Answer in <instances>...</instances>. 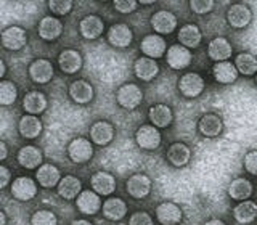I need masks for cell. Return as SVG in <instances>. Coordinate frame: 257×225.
Wrapping results in <instances>:
<instances>
[{"label": "cell", "mask_w": 257, "mask_h": 225, "mask_svg": "<svg viewBox=\"0 0 257 225\" xmlns=\"http://www.w3.org/2000/svg\"><path fill=\"white\" fill-rule=\"evenodd\" d=\"M29 76L37 84H47L53 77V66L47 60H36L29 66Z\"/></svg>", "instance_id": "13"}, {"label": "cell", "mask_w": 257, "mask_h": 225, "mask_svg": "<svg viewBox=\"0 0 257 225\" xmlns=\"http://www.w3.org/2000/svg\"><path fill=\"white\" fill-rule=\"evenodd\" d=\"M135 140L143 150H156L161 145V134L155 126H142L135 134Z\"/></svg>", "instance_id": "2"}, {"label": "cell", "mask_w": 257, "mask_h": 225, "mask_svg": "<svg viewBox=\"0 0 257 225\" xmlns=\"http://www.w3.org/2000/svg\"><path fill=\"white\" fill-rule=\"evenodd\" d=\"M63 24L60 20L53 18V16H45L39 24V36L44 40H55L61 36Z\"/></svg>", "instance_id": "18"}, {"label": "cell", "mask_w": 257, "mask_h": 225, "mask_svg": "<svg viewBox=\"0 0 257 225\" xmlns=\"http://www.w3.org/2000/svg\"><path fill=\"white\" fill-rule=\"evenodd\" d=\"M190 7L195 13L204 15V13H209L212 10L214 2L212 0H193V2H190Z\"/></svg>", "instance_id": "41"}, {"label": "cell", "mask_w": 257, "mask_h": 225, "mask_svg": "<svg viewBox=\"0 0 257 225\" xmlns=\"http://www.w3.org/2000/svg\"><path fill=\"white\" fill-rule=\"evenodd\" d=\"M150 4H153V2H150V0H143L142 2V5H150Z\"/></svg>", "instance_id": "51"}, {"label": "cell", "mask_w": 257, "mask_h": 225, "mask_svg": "<svg viewBox=\"0 0 257 225\" xmlns=\"http://www.w3.org/2000/svg\"><path fill=\"white\" fill-rule=\"evenodd\" d=\"M212 72H214L215 80H219L222 84H231V82H235L238 77V69L235 64H231L230 61L215 63Z\"/></svg>", "instance_id": "23"}, {"label": "cell", "mask_w": 257, "mask_h": 225, "mask_svg": "<svg viewBox=\"0 0 257 225\" xmlns=\"http://www.w3.org/2000/svg\"><path fill=\"white\" fill-rule=\"evenodd\" d=\"M23 106L29 115H40L47 108V98L40 92H29L23 100Z\"/></svg>", "instance_id": "31"}, {"label": "cell", "mask_w": 257, "mask_h": 225, "mask_svg": "<svg viewBox=\"0 0 257 225\" xmlns=\"http://www.w3.org/2000/svg\"><path fill=\"white\" fill-rule=\"evenodd\" d=\"M92 188L95 190V193H98V195L108 196L116 190V180H114V177L108 172H96L92 177Z\"/></svg>", "instance_id": "19"}, {"label": "cell", "mask_w": 257, "mask_h": 225, "mask_svg": "<svg viewBox=\"0 0 257 225\" xmlns=\"http://www.w3.org/2000/svg\"><path fill=\"white\" fill-rule=\"evenodd\" d=\"M114 135V129L106 121H98L90 129V137L96 145H106L112 140Z\"/></svg>", "instance_id": "25"}, {"label": "cell", "mask_w": 257, "mask_h": 225, "mask_svg": "<svg viewBox=\"0 0 257 225\" xmlns=\"http://www.w3.org/2000/svg\"><path fill=\"white\" fill-rule=\"evenodd\" d=\"M150 121L155 127H167L172 123V109L166 104H155L150 108Z\"/></svg>", "instance_id": "27"}, {"label": "cell", "mask_w": 257, "mask_h": 225, "mask_svg": "<svg viewBox=\"0 0 257 225\" xmlns=\"http://www.w3.org/2000/svg\"><path fill=\"white\" fill-rule=\"evenodd\" d=\"M7 223V217L5 212H0V225H5Z\"/></svg>", "instance_id": "50"}, {"label": "cell", "mask_w": 257, "mask_h": 225, "mask_svg": "<svg viewBox=\"0 0 257 225\" xmlns=\"http://www.w3.org/2000/svg\"><path fill=\"white\" fill-rule=\"evenodd\" d=\"M5 69H7V68H5V63H4V61H0V76H2V77L5 76Z\"/></svg>", "instance_id": "49"}, {"label": "cell", "mask_w": 257, "mask_h": 225, "mask_svg": "<svg viewBox=\"0 0 257 225\" xmlns=\"http://www.w3.org/2000/svg\"><path fill=\"white\" fill-rule=\"evenodd\" d=\"M252 193V185L249 180L246 179H236L230 183L228 187V195L233 199H238V201H244L251 196Z\"/></svg>", "instance_id": "36"}, {"label": "cell", "mask_w": 257, "mask_h": 225, "mask_svg": "<svg viewBox=\"0 0 257 225\" xmlns=\"http://www.w3.org/2000/svg\"><path fill=\"white\" fill-rule=\"evenodd\" d=\"M179 40L183 47L187 48H195L201 42V31L195 24H187L183 26L179 32Z\"/></svg>", "instance_id": "35"}, {"label": "cell", "mask_w": 257, "mask_h": 225, "mask_svg": "<svg viewBox=\"0 0 257 225\" xmlns=\"http://www.w3.org/2000/svg\"><path fill=\"white\" fill-rule=\"evenodd\" d=\"M20 134L24 139H36L42 132V123L36 116H23L20 119Z\"/></svg>", "instance_id": "29"}, {"label": "cell", "mask_w": 257, "mask_h": 225, "mask_svg": "<svg viewBox=\"0 0 257 225\" xmlns=\"http://www.w3.org/2000/svg\"><path fill=\"white\" fill-rule=\"evenodd\" d=\"M104 24L101 21V18L95 15H88L85 18L80 21V34H82L85 39H98L103 34Z\"/></svg>", "instance_id": "16"}, {"label": "cell", "mask_w": 257, "mask_h": 225, "mask_svg": "<svg viewBox=\"0 0 257 225\" xmlns=\"http://www.w3.org/2000/svg\"><path fill=\"white\" fill-rule=\"evenodd\" d=\"M69 95L76 103H88L93 98V88L87 80H76L69 87Z\"/></svg>", "instance_id": "24"}, {"label": "cell", "mask_w": 257, "mask_h": 225, "mask_svg": "<svg viewBox=\"0 0 257 225\" xmlns=\"http://www.w3.org/2000/svg\"><path fill=\"white\" fill-rule=\"evenodd\" d=\"M18 161L23 167L26 169H36L42 164V153L39 148L28 145V147H23L18 153Z\"/></svg>", "instance_id": "22"}, {"label": "cell", "mask_w": 257, "mask_h": 225, "mask_svg": "<svg viewBox=\"0 0 257 225\" xmlns=\"http://www.w3.org/2000/svg\"><path fill=\"white\" fill-rule=\"evenodd\" d=\"M7 158V145L5 142H0V159H5Z\"/></svg>", "instance_id": "46"}, {"label": "cell", "mask_w": 257, "mask_h": 225, "mask_svg": "<svg viewBox=\"0 0 257 225\" xmlns=\"http://www.w3.org/2000/svg\"><path fill=\"white\" fill-rule=\"evenodd\" d=\"M103 214L109 220H120L127 214V206L120 198H109L103 204Z\"/></svg>", "instance_id": "26"}, {"label": "cell", "mask_w": 257, "mask_h": 225, "mask_svg": "<svg viewBox=\"0 0 257 225\" xmlns=\"http://www.w3.org/2000/svg\"><path fill=\"white\" fill-rule=\"evenodd\" d=\"M135 74L139 79L142 80H151L158 76L159 72V66L158 63L153 60V58H148V56H142L135 61Z\"/></svg>", "instance_id": "20"}, {"label": "cell", "mask_w": 257, "mask_h": 225, "mask_svg": "<svg viewBox=\"0 0 257 225\" xmlns=\"http://www.w3.org/2000/svg\"><path fill=\"white\" fill-rule=\"evenodd\" d=\"M236 69L238 72L244 76H252L254 72H257V60L255 56L251 53H239L236 56Z\"/></svg>", "instance_id": "37"}, {"label": "cell", "mask_w": 257, "mask_h": 225, "mask_svg": "<svg viewBox=\"0 0 257 225\" xmlns=\"http://www.w3.org/2000/svg\"><path fill=\"white\" fill-rule=\"evenodd\" d=\"M16 95H18V90H16L13 82H10V80L0 82V103H2L4 106L13 104L16 100Z\"/></svg>", "instance_id": "38"}, {"label": "cell", "mask_w": 257, "mask_h": 225, "mask_svg": "<svg viewBox=\"0 0 257 225\" xmlns=\"http://www.w3.org/2000/svg\"><path fill=\"white\" fill-rule=\"evenodd\" d=\"M179 88L180 92L188 96V98H195V96L201 95L204 90V80L199 74H195V72H188V74L182 76L180 82H179Z\"/></svg>", "instance_id": "4"}, {"label": "cell", "mask_w": 257, "mask_h": 225, "mask_svg": "<svg viewBox=\"0 0 257 225\" xmlns=\"http://www.w3.org/2000/svg\"><path fill=\"white\" fill-rule=\"evenodd\" d=\"M255 82H257V79H255Z\"/></svg>", "instance_id": "52"}, {"label": "cell", "mask_w": 257, "mask_h": 225, "mask_svg": "<svg viewBox=\"0 0 257 225\" xmlns=\"http://www.w3.org/2000/svg\"><path fill=\"white\" fill-rule=\"evenodd\" d=\"M125 187L132 198H145L151 191V180L145 174H135L127 180Z\"/></svg>", "instance_id": "8"}, {"label": "cell", "mask_w": 257, "mask_h": 225, "mask_svg": "<svg viewBox=\"0 0 257 225\" xmlns=\"http://www.w3.org/2000/svg\"><path fill=\"white\" fill-rule=\"evenodd\" d=\"M68 155L72 163H87L88 159L93 156V148L88 140L85 139H76L69 143L68 147Z\"/></svg>", "instance_id": "3"}, {"label": "cell", "mask_w": 257, "mask_h": 225, "mask_svg": "<svg viewBox=\"0 0 257 225\" xmlns=\"http://www.w3.org/2000/svg\"><path fill=\"white\" fill-rule=\"evenodd\" d=\"M48 7L55 15H68L72 8V2L69 0H52V2H48Z\"/></svg>", "instance_id": "40"}, {"label": "cell", "mask_w": 257, "mask_h": 225, "mask_svg": "<svg viewBox=\"0 0 257 225\" xmlns=\"http://www.w3.org/2000/svg\"><path fill=\"white\" fill-rule=\"evenodd\" d=\"M117 103L125 109H135L143 100V92L139 85L135 84H125L117 90Z\"/></svg>", "instance_id": "1"}, {"label": "cell", "mask_w": 257, "mask_h": 225, "mask_svg": "<svg viewBox=\"0 0 257 225\" xmlns=\"http://www.w3.org/2000/svg\"><path fill=\"white\" fill-rule=\"evenodd\" d=\"M166 42L164 39L158 36V34H151L147 36L140 44V50L148 56V58H161L166 53Z\"/></svg>", "instance_id": "9"}, {"label": "cell", "mask_w": 257, "mask_h": 225, "mask_svg": "<svg viewBox=\"0 0 257 225\" xmlns=\"http://www.w3.org/2000/svg\"><path fill=\"white\" fill-rule=\"evenodd\" d=\"M80 188H82V185H80L79 179L72 175H66L58 183V195L64 199H74L80 193Z\"/></svg>", "instance_id": "30"}, {"label": "cell", "mask_w": 257, "mask_h": 225, "mask_svg": "<svg viewBox=\"0 0 257 225\" xmlns=\"http://www.w3.org/2000/svg\"><path fill=\"white\" fill-rule=\"evenodd\" d=\"M222 127H223L222 119L215 115H206L199 121V131L206 137H217L222 132Z\"/></svg>", "instance_id": "33"}, {"label": "cell", "mask_w": 257, "mask_h": 225, "mask_svg": "<svg viewBox=\"0 0 257 225\" xmlns=\"http://www.w3.org/2000/svg\"><path fill=\"white\" fill-rule=\"evenodd\" d=\"M151 26L159 34H169L177 28V18L171 12H158L156 15H153Z\"/></svg>", "instance_id": "17"}, {"label": "cell", "mask_w": 257, "mask_h": 225, "mask_svg": "<svg viewBox=\"0 0 257 225\" xmlns=\"http://www.w3.org/2000/svg\"><path fill=\"white\" fill-rule=\"evenodd\" d=\"M204 225H225L222 220H219V219H212V220H209V222H206Z\"/></svg>", "instance_id": "47"}, {"label": "cell", "mask_w": 257, "mask_h": 225, "mask_svg": "<svg viewBox=\"0 0 257 225\" xmlns=\"http://www.w3.org/2000/svg\"><path fill=\"white\" fill-rule=\"evenodd\" d=\"M156 219L161 225H177L182 220V209L174 203H163L156 209Z\"/></svg>", "instance_id": "10"}, {"label": "cell", "mask_w": 257, "mask_h": 225, "mask_svg": "<svg viewBox=\"0 0 257 225\" xmlns=\"http://www.w3.org/2000/svg\"><path fill=\"white\" fill-rule=\"evenodd\" d=\"M76 204H77L79 211L82 212V214L92 215V214H96V212L100 211L101 201H100L98 193H95V191H82L77 196Z\"/></svg>", "instance_id": "12"}, {"label": "cell", "mask_w": 257, "mask_h": 225, "mask_svg": "<svg viewBox=\"0 0 257 225\" xmlns=\"http://www.w3.org/2000/svg\"><path fill=\"white\" fill-rule=\"evenodd\" d=\"M207 53L217 63H222L231 56V44L223 37H215L214 40H211V44H209Z\"/></svg>", "instance_id": "15"}, {"label": "cell", "mask_w": 257, "mask_h": 225, "mask_svg": "<svg viewBox=\"0 0 257 225\" xmlns=\"http://www.w3.org/2000/svg\"><path fill=\"white\" fill-rule=\"evenodd\" d=\"M167 159L175 167H182L190 161V148L183 143H174L167 150Z\"/></svg>", "instance_id": "32"}, {"label": "cell", "mask_w": 257, "mask_h": 225, "mask_svg": "<svg viewBox=\"0 0 257 225\" xmlns=\"http://www.w3.org/2000/svg\"><path fill=\"white\" fill-rule=\"evenodd\" d=\"M244 167L249 174L257 175V150L249 151L244 158Z\"/></svg>", "instance_id": "42"}, {"label": "cell", "mask_w": 257, "mask_h": 225, "mask_svg": "<svg viewBox=\"0 0 257 225\" xmlns=\"http://www.w3.org/2000/svg\"><path fill=\"white\" fill-rule=\"evenodd\" d=\"M37 185L29 177H18L12 185V195L20 201H29L36 196Z\"/></svg>", "instance_id": "7"}, {"label": "cell", "mask_w": 257, "mask_h": 225, "mask_svg": "<svg viewBox=\"0 0 257 225\" xmlns=\"http://www.w3.org/2000/svg\"><path fill=\"white\" fill-rule=\"evenodd\" d=\"M108 40L112 47H119V48L128 47L132 42V31L125 24H114V26H111L108 32Z\"/></svg>", "instance_id": "14"}, {"label": "cell", "mask_w": 257, "mask_h": 225, "mask_svg": "<svg viewBox=\"0 0 257 225\" xmlns=\"http://www.w3.org/2000/svg\"><path fill=\"white\" fill-rule=\"evenodd\" d=\"M71 225H92V223L87 222V220H74Z\"/></svg>", "instance_id": "48"}, {"label": "cell", "mask_w": 257, "mask_h": 225, "mask_svg": "<svg viewBox=\"0 0 257 225\" xmlns=\"http://www.w3.org/2000/svg\"><path fill=\"white\" fill-rule=\"evenodd\" d=\"M233 217L239 223H249L257 217V204L252 201H243L233 209Z\"/></svg>", "instance_id": "34"}, {"label": "cell", "mask_w": 257, "mask_h": 225, "mask_svg": "<svg viewBox=\"0 0 257 225\" xmlns=\"http://www.w3.org/2000/svg\"><path fill=\"white\" fill-rule=\"evenodd\" d=\"M28 42L26 31L20 26H10L2 32V44L8 50H20Z\"/></svg>", "instance_id": "5"}, {"label": "cell", "mask_w": 257, "mask_h": 225, "mask_svg": "<svg viewBox=\"0 0 257 225\" xmlns=\"http://www.w3.org/2000/svg\"><path fill=\"white\" fill-rule=\"evenodd\" d=\"M0 177H2V182H0V187L5 188L7 185H8V182H10V171H8V169H7L5 166L0 167Z\"/></svg>", "instance_id": "45"}, {"label": "cell", "mask_w": 257, "mask_h": 225, "mask_svg": "<svg viewBox=\"0 0 257 225\" xmlns=\"http://www.w3.org/2000/svg\"><path fill=\"white\" fill-rule=\"evenodd\" d=\"M37 180L45 188H52L60 183V171L52 164H42L37 171Z\"/></svg>", "instance_id": "28"}, {"label": "cell", "mask_w": 257, "mask_h": 225, "mask_svg": "<svg viewBox=\"0 0 257 225\" xmlns=\"http://www.w3.org/2000/svg\"><path fill=\"white\" fill-rule=\"evenodd\" d=\"M32 225H58V220H56V215L52 211H37L31 219Z\"/></svg>", "instance_id": "39"}, {"label": "cell", "mask_w": 257, "mask_h": 225, "mask_svg": "<svg viewBox=\"0 0 257 225\" xmlns=\"http://www.w3.org/2000/svg\"><path fill=\"white\" fill-rule=\"evenodd\" d=\"M128 225H153V219L147 212H135L131 215Z\"/></svg>", "instance_id": "43"}, {"label": "cell", "mask_w": 257, "mask_h": 225, "mask_svg": "<svg viewBox=\"0 0 257 225\" xmlns=\"http://www.w3.org/2000/svg\"><path fill=\"white\" fill-rule=\"evenodd\" d=\"M167 63L172 69H185L191 63L190 48L183 45H172L167 50Z\"/></svg>", "instance_id": "6"}, {"label": "cell", "mask_w": 257, "mask_h": 225, "mask_svg": "<svg viewBox=\"0 0 257 225\" xmlns=\"http://www.w3.org/2000/svg\"><path fill=\"white\" fill-rule=\"evenodd\" d=\"M114 8L120 13H132L137 8V2H134V0H116Z\"/></svg>", "instance_id": "44"}, {"label": "cell", "mask_w": 257, "mask_h": 225, "mask_svg": "<svg viewBox=\"0 0 257 225\" xmlns=\"http://www.w3.org/2000/svg\"><path fill=\"white\" fill-rule=\"evenodd\" d=\"M58 64L66 74H74L82 66V56L76 50H64L58 56Z\"/></svg>", "instance_id": "21"}, {"label": "cell", "mask_w": 257, "mask_h": 225, "mask_svg": "<svg viewBox=\"0 0 257 225\" xmlns=\"http://www.w3.org/2000/svg\"><path fill=\"white\" fill-rule=\"evenodd\" d=\"M227 21L233 28H246L249 21H251V10L246 5L235 4L228 8L227 12Z\"/></svg>", "instance_id": "11"}]
</instances>
